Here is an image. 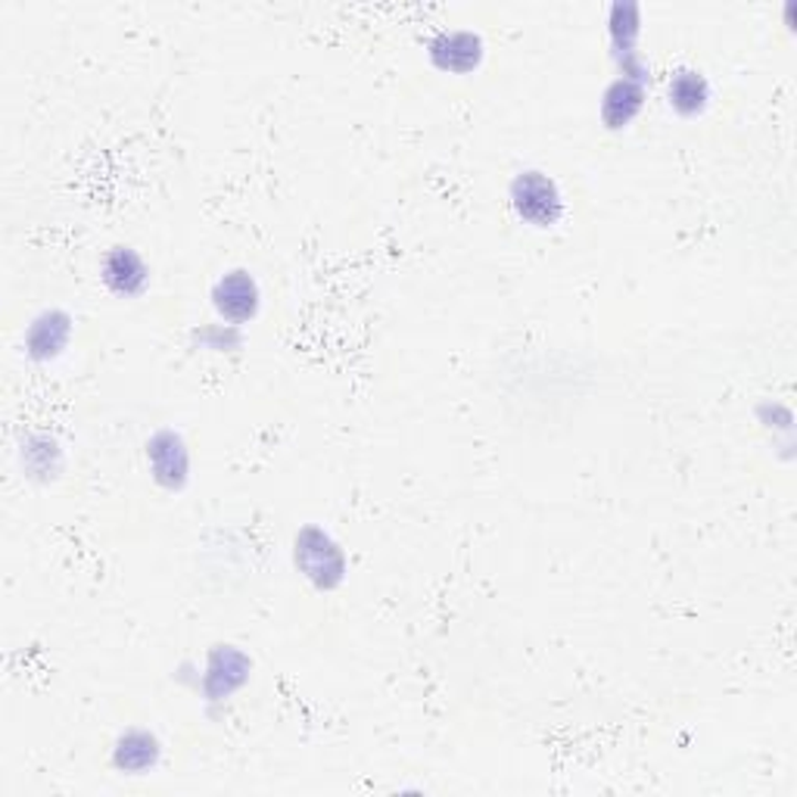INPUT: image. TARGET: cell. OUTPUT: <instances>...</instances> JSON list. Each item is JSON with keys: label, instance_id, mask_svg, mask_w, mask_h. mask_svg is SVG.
<instances>
[{"label": "cell", "instance_id": "4", "mask_svg": "<svg viewBox=\"0 0 797 797\" xmlns=\"http://www.w3.org/2000/svg\"><path fill=\"white\" fill-rule=\"evenodd\" d=\"M704 97H708V85L698 72H679L677 78L670 82V104L679 106L682 113L701 109Z\"/></svg>", "mask_w": 797, "mask_h": 797}, {"label": "cell", "instance_id": "1", "mask_svg": "<svg viewBox=\"0 0 797 797\" xmlns=\"http://www.w3.org/2000/svg\"><path fill=\"white\" fill-rule=\"evenodd\" d=\"M514 206H518L520 219L536 222V225H552L561 215V193L552 178L527 172L514 181Z\"/></svg>", "mask_w": 797, "mask_h": 797}, {"label": "cell", "instance_id": "3", "mask_svg": "<svg viewBox=\"0 0 797 797\" xmlns=\"http://www.w3.org/2000/svg\"><path fill=\"white\" fill-rule=\"evenodd\" d=\"M434 60L439 66H446V70H461V63H458V56H465V63L470 66H477V60H480V38L470 35V32H449V35H439L434 41Z\"/></svg>", "mask_w": 797, "mask_h": 797}, {"label": "cell", "instance_id": "2", "mask_svg": "<svg viewBox=\"0 0 797 797\" xmlns=\"http://www.w3.org/2000/svg\"><path fill=\"white\" fill-rule=\"evenodd\" d=\"M256 302H259L256 284H253V278H246L243 272L227 275V278L219 284V290H215V306H219V312L227 315L231 321L249 318V315L256 312Z\"/></svg>", "mask_w": 797, "mask_h": 797}]
</instances>
